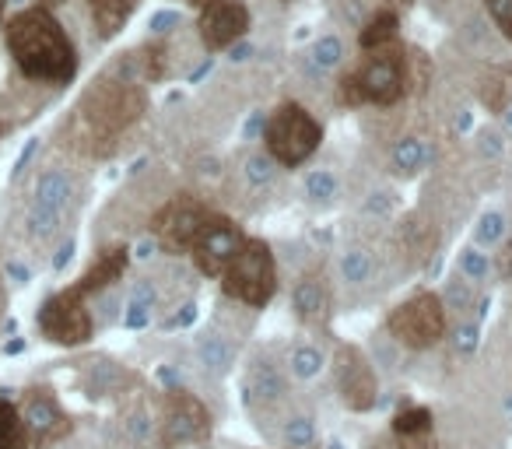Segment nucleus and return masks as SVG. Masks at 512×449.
<instances>
[{
	"instance_id": "obj_15",
	"label": "nucleus",
	"mask_w": 512,
	"mask_h": 449,
	"mask_svg": "<svg viewBox=\"0 0 512 449\" xmlns=\"http://www.w3.org/2000/svg\"><path fill=\"white\" fill-rule=\"evenodd\" d=\"M285 397H288L285 372H278L271 362H256L253 372H249V379H246V404L271 411V407H278Z\"/></svg>"
},
{
	"instance_id": "obj_27",
	"label": "nucleus",
	"mask_w": 512,
	"mask_h": 449,
	"mask_svg": "<svg viewBox=\"0 0 512 449\" xmlns=\"http://www.w3.org/2000/svg\"><path fill=\"white\" fill-rule=\"evenodd\" d=\"M341 60H344V43L337 36H320L313 43V50H309V64H313L320 74L341 67Z\"/></svg>"
},
{
	"instance_id": "obj_23",
	"label": "nucleus",
	"mask_w": 512,
	"mask_h": 449,
	"mask_svg": "<svg viewBox=\"0 0 512 449\" xmlns=\"http://www.w3.org/2000/svg\"><path fill=\"white\" fill-rule=\"evenodd\" d=\"M151 309H155V288H151V281H137V285L130 288L123 323H127L130 330L148 327V323H151Z\"/></svg>"
},
{
	"instance_id": "obj_18",
	"label": "nucleus",
	"mask_w": 512,
	"mask_h": 449,
	"mask_svg": "<svg viewBox=\"0 0 512 449\" xmlns=\"http://www.w3.org/2000/svg\"><path fill=\"white\" fill-rule=\"evenodd\" d=\"M393 43H400L397 11H390V8L372 11V15L365 18L362 32H358V46H362L365 53H372V50H383V46H393Z\"/></svg>"
},
{
	"instance_id": "obj_45",
	"label": "nucleus",
	"mask_w": 512,
	"mask_h": 449,
	"mask_svg": "<svg viewBox=\"0 0 512 449\" xmlns=\"http://www.w3.org/2000/svg\"><path fill=\"white\" fill-rule=\"evenodd\" d=\"M8 274L15 281H29L32 278V271H29V267H22V264H8Z\"/></svg>"
},
{
	"instance_id": "obj_37",
	"label": "nucleus",
	"mask_w": 512,
	"mask_h": 449,
	"mask_svg": "<svg viewBox=\"0 0 512 449\" xmlns=\"http://www.w3.org/2000/svg\"><path fill=\"white\" fill-rule=\"evenodd\" d=\"M123 428H127V435L134 442H148L151 439V418H148V411L144 407H134V411L123 418Z\"/></svg>"
},
{
	"instance_id": "obj_14",
	"label": "nucleus",
	"mask_w": 512,
	"mask_h": 449,
	"mask_svg": "<svg viewBox=\"0 0 512 449\" xmlns=\"http://www.w3.org/2000/svg\"><path fill=\"white\" fill-rule=\"evenodd\" d=\"M22 425H25V435H29V439L46 442V439H57V435L64 432L67 418L53 397H46V393H32L29 404L22 407Z\"/></svg>"
},
{
	"instance_id": "obj_2",
	"label": "nucleus",
	"mask_w": 512,
	"mask_h": 449,
	"mask_svg": "<svg viewBox=\"0 0 512 449\" xmlns=\"http://www.w3.org/2000/svg\"><path fill=\"white\" fill-rule=\"evenodd\" d=\"M337 85V99L344 106H397L411 85V57L400 43L372 50Z\"/></svg>"
},
{
	"instance_id": "obj_47",
	"label": "nucleus",
	"mask_w": 512,
	"mask_h": 449,
	"mask_svg": "<svg viewBox=\"0 0 512 449\" xmlns=\"http://www.w3.org/2000/svg\"><path fill=\"white\" fill-rule=\"evenodd\" d=\"M505 123H509V127H512V109H505Z\"/></svg>"
},
{
	"instance_id": "obj_17",
	"label": "nucleus",
	"mask_w": 512,
	"mask_h": 449,
	"mask_svg": "<svg viewBox=\"0 0 512 449\" xmlns=\"http://www.w3.org/2000/svg\"><path fill=\"white\" fill-rule=\"evenodd\" d=\"M477 99L488 113L512 109V64H488L477 74Z\"/></svg>"
},
{
	"instance_id": "obj_31",
	"label": "nucleus",
	"mask_w": 512,
	"mask_h": 449,
	"mask_svg": "<svg viewBox=\"0 0 512 449\" xmlns=\"http://www.w3.org/2000/svg\"><path fill=\"white\" fill-rule=\"evenodd\" d=\"M488 271H491V260L481 246H467V250L460 253V274L467 281H484Z\"/></svg>"
},
{
	"instance_id": "obj_22",
	"label": "nucleus",
	"mask_w": 512,
	"mask_h": 449,
	"mask_svg": "<svg viewBox=\"0 0 512 449\" xmlns=\"http://www.w3.org/2000/svg\"><path fill=\"white\" fill-rule=\"evenodd\" d=\"M428 162V148L421 137H400L390 148V169L397 176H418Z\"/></svg>"
},
{
	"instance_id": "obj_41",
	"label": "nucleus",
	"mask_w": 512,
	"mask_h": 449,
	"mask_svg": "<svg viewBox=\"0 0 512 449\" xmlns=\"http://www.w3.org/2000/svg\"><path fill=\"white\" fill-rule=\"evenodd\" d=\"M397 442H400V449H435L432 432H425V435H407V439H397Z\"/></svg>"
},
{
	"instance_id": "obj_21",
	"label": "nucleus",
	"mask_w": 512,
	"mask_h": 449,
	"mask_svg": "<svg viewBox=\"0 0 512 449\" xmlns=\"http://www.w3.org/2000/svg\"><path fill=\"white\" fill-rule=\"evenodd\" d=\"M88 8H92V22L99 29V36L113 39L127 25L130 11H134V0H88Z\"/></svg>"
},
{
	"instance_id": "obj_5",
	"label": "nucleus",
	"mask_w": 512,
	"mask_h": 449,
	"mask_svg": "<svg viewBox=\"0 0 512 449\" xmlns=\"http://www.w3.org/2000/svg\"><path fill=\"white\" fill-rule=\"evenodd\" d=\"M386 334L411 351L432 348L446 337V306L439 295L418 292L386 316Z\"/></svg>"
},
{
	"instance_id": "obj_46",
	"label": "nucleus",
	"mask_w": 512,
	"mask_h": 449,
	"mask_svg": "<svg viewBox=\"0 0 512 449\" xmlns=\"http://www.w3.org/2000/svg\"><path fill=\"white\" fill-rule=\"evenodd\" d=\"M190 4H193V8H204V4H207V0H190Z\"/></svg>"
},
{
	"instance_id": "obj_43",
	"label": "nucleus",
	"mask_w": 512,
	"mask_h": 449,
	"mask_svg": "<svg viewBox=\"0 0 512 449\" xmlns=\"http://www.w3.org/2000/svg\"><path fill=\"white\" fill-rule=\"evenodd\" d=\"M481 151L484 155H498V134H481Z\"/></svg>"
},
{
	"instance_id": "obj_9",
	"label": "nucleus",
	"mask_w": 512,
	"mask_h": 449,
	"mask_svg": "<svg viewBox=\"0 0 512 449\" xmlns=\"http://www.w3.org/2000/svg\"><path fill=\"white\" fill-rule=\"evenodd\" d=\"M88 295H81L78 288L53 295L39 309V330L57 344H85L92 337V313L85 306Z\"/></svg>"
},
{
	"instance_id": "obj_26",
	"label": "nucleus",
	"mask_w": 512,
	"mask_h": 449,
	"mask_svg": "<svg viewBox=\"0 0 512 449\" xmlns=\"http://www.w3.org/2000/svg\"><path fill=\"white\" fill-rule=\"evenodd\" d=\"M25 425H22V414L8 404V400H0V449H22L25 446Z\"/></svg>"
},
{
	"instance_id": "obj_3",
	"label": "nucleus",
	"mask_w": 512,
	"mask_h": 449,
	"mask_svg": "<svg viewBox=\"0 0 512 449\" xmlns=\"http://www.w3.org/2000/svg\"><path fill=\"white\" fill-rule=\"evenodd\" d=\"M221 288L228 299L242 302V306L264 309L278 292V264L274 253L264 239H242L239 253L221 274Z\"/></svg>"
},
{
	"instance_id": "obj_29",
	"label": "nucleus",
	"mask_w": 512,
	"mask_h": 449,
	"mask_svg": "<svg viewBox=\"0 0 512 449\" xmlns=\"http://www.w3.org/2000/svg\"><path fill=\"white\" fill-rule=\"evenodd\" d=\"M341 278L348 285H365L372 278V257L365 250H348L341 253Z\"/></svg>"
},
{
	"instance_id": "obj_1",
	"label": "nucleus",
	"mask_w": 512,
	"mask_h": 449,
	"mask_svg": "<svg viewBox=\"0 0 512 449\" xmlns=\"http://www.w3.org/2000/svg\"><path fill=\"white\" fill-rule=\"evenodd\" d=\"M4 43L18 71L46 85H67L78 74V50L67 29L46 8H25L4 29Z\"/></svg>"
},
{
	"instance_id": "obj_25",
	"label": "nucleus",
	"mask_w": 512,
	"mask_h": 449,
	"mask_svg": "<svg viewBox=\"0 0 512 449\" xmlns=\"http://www.w3.org/2000/svg\"><path fill=\"white\" fill-rule=\"evenodd\" d=\"M432 432V411L421 404H411L404 407V411H397V418H393V435L397 439H407V435H425Z\"/></svg>"
},
{
	"instance_id": "obj_8",
	"label": "nucleus",
	"mask_w": 512,
	"mask_h": 449,
	"mask_svg": "<svg viewBox=\"0 0 512 449\" xmlns=\"http://www.w3.org/2000/svg\"><path fill=\"white\" fill-rule=\"evenodd\" d=\"M242 239L246 236H242V229L232 218H225V214H207L204 225H200L190 243V257H193V264H197V271L207 274V278H221L225 267L232 264V257L239 253Z\"/></svg>"
},
{
	"instance_id": "obj_36",
	"label": "nucleus",
	"mask_w": 512,
	"mask_h": 449,
	"mask_svg": "<svg viewBox=\"0 0 512 449\" xmlns=\"http://www.w3.org/2000/svg\"><path fill=\"white\" fill-rule=\"evenodd\" d=\"M484 8H488L495 29L512 43V0H484Z\"/></svg>"
},
{
	"instance_id": "obj_35",
	"label": "nucleus",
	"mask_w": 512,
	"mask_h": 449,
	"mask_svg": "<svg viewBox=\"0 0 512 449\" xmlns=\"http://www.w3.org/2000/svg\"><path fill=\"white\" fill-rule=\"evenodd\" d=\"M470 285H474V281H467V278H460V274H456V278L449 281L446 295H439L442 306H446V309H470V306H474V292H470Z\"/></svg>"
},
{
	"instance_id": "obj_24",
	"label": "nucleus",
	"mask_w": 512,
	"mask_h": 449,
	"mask_svg": "<svg viewBox=\"0 0 512 449\" xmlns=\"http://www.w3.org/2000/svg\"><path fill=\"white\" fill-rule=\"evenodd\" d=\"M323 365H327V358H323V351L316 348V344H299V348H292V355H288V372H292L295 379H302V383L320 376Z\"/></svg>"
},
{
	"instance_id": "obj_16",
	"label": "nucleus",
	"mask_w": 512,
	"mask_h": 449,
	"mask_svg": "<svg viewBox=\"0 0 512 449\" xmlns=\"http://www.w3.org/2000/svg\"><path fill=\"white\" fill-rule=\"evenodd\" d=\"M292 306L302 323L327 320V309H330L327 278H323V274H302L299 285H295V292H292Z\"/></svg>"
},
{
	"instance_id": "obj_44",
	"label": "nucleus",
	"mask_w": 512,
	"mask_h": 449,
	"mask_svg": "<svg viewBox=\"0 0 512 449\" xmlns=\"http://www.w3.org/2000/svg\"><path fill=\"white\" fill-rule=\"evenodd\" d=\"M36 148H39V144H36V141H29V148L22 151V158H18V165H15V176H18V172L25 169V165H29V158L36 155Z\"/></svg>"
},
{
	"instance_id": "obj_33",
	"label": "nucleus",
	"mask_w": 512,
	"mask_h": 449,
	"mask_svg": "<svg viewBox=\"0 0 512 449\" xmlns=\"http://www.w3.org/2000/svg\"><path fill=\"white\" fill-rule=\"evenodd\" d=\"M477 246H498L505 239V218L498 211H488L481 214V221H477Z\"/></svg>"
},
{
	"instance_id": "obj_20",
	"label": "nucleus",
	"mask_w": 512,
	"mask_h": 449,
	"mask_svg": "<svg viewBox=\"0 0 512 449\" xmlns=\"http://www.w3.org/2000/svg\"><path fill=\"white\" fill-rule=\"evenodd\" d=\"M123 267H127V250H120V246H116V250H106L92 267H88V274L74 288H78L81 295H95V292H102V288L113 285V281H120Z\"/></svg>"
},
{
	"instance_id": "obj_34",
	"label": "nucleus",
	"mask_w": 512,
	"mask_h": 449,
	"mask_svg": "<svg viewBox=\"0 0 512 449\" xmlns=\"http://www.w3.org/2000/svg\"><path fill=\"white\" fill-rule=\"evenodd\" d=\"M306 193L313 200H330L337 197V176L330 169H313L306 176Z\"/></svg>"
},
{
	"instance_id": "obj_11",
	"label": "nucleus",
	"mask_w": 512,
	"mask_h": 449,
	"mask_svg": "<svg viewBox=\"0 0 512 449\" xmlns=\"http://www.w3.org/2000/svg\"><path fill=\"white\" fill-rule=\"evenodd\" d=\"M207 214L211 211H207L200 200H193L183 193V197H172L169 204L155 214L151 232H155L158 246H162L165 253H190L193 236H197V229L204 225Z\"/></svg>"
},
{
	"instance_id": "obj_12",
	"label": "nucleus",
	"mask_w": 512,
	"mask_h": 449,
	"mask_svg": "<svg viewBox=\"0 0 512 449\" xmlns=\"http://www.w3.org/2000/svg\"><path fill=\"white\" fill-rule=\"evenodd\" d=\"M334 376H337V393H341L344 407L351 411H369L376 407L379 379L372 362L355 348V344H341L334 358Z\"/></svg>"
},
{
	"instance_id": "obj_32",
	"label": "nucleus",
	"mask_w": 512,
	"mask_h": 449,
	"mask_svg": "<svg viewBox=\"0 0 512 449\" xmlns=\"http://www.w3.org/2000/svg\"><path fill=\"white\" fill-rule=\"evenodd\" d=\"M120 379L123 376L113 362H92V372H88V393H92V397H102V393L113 390Z\"/></svg>"
},
{
	"instance_id": "obj_6",
	"label": "nucleus",
	"mask_w": 512,
	"mask_h": 449,
	"mask_svg": "<svg viewBox=\"0 0 512 449\" xmlns=\"http://www.w3.org/2000/svg\"><path fill=\"white\" fill-rule=\"evenodd\" d=\"M78 113H85L88 127L99 137H116L144 113V92L134 81H102L99 88L88 92Z\"/></svg>"
},
{
	"instance_id": "obj_10",
	"label": "nucleus",
	"mask_w": 512,
	"mask_h": 449,
	"mask_svg": "<svg viewBox=\"0 0 512 449\" xmlns=\"http://www.w3.org/2000/svg\"><path fill=\"white\" fill-rule=\"evenodd\" d=\"M207 435H211V411L193 393L179 390V386L169 390L162 407V446H193V442H204Z\"/></svg>"
},
{
	"instance_id": "obj_28",
	"label": "nucleus",
	"mask_w": 512,
	"mask_h": 449,
	"mask_svg": "<svg viewBox=\"0 0 512 449\" xmlns=\"http://www.w3.org/2000/svg\"><path fill=\"white\" fill-rule=\"evenodd\" d=\"M281 439H285V446L292 449H306L316 442V425L309 414H292V418H285V428H281Z\"/></svg>"
},
{
	"instance_id": "obj_30",
	"label": "nucleus",
	"mask_w": 512,
	"mask_h": 449,
	"mask_svg": "<svg viewBox=\"0 0 512 449\" xmlns=\"http://www.w3.org/2000/svg\"><path fill=\"white\" fill-rule=\"evenodd\" d=\"M274 176H278V162H274L267 151H256V155L246 158V179L253 186H267L274 183Z\"/></svg>"
},
{
	"instance_id": "obj_7",
	"label": "nucleus",
	"mask_w": 512,
	"mask_h": 449,
	"mask_svg": "<svg viewBox=\"0 0 512 449\" xmlns=\"http://www.w3.org/2000/svg\"><path fill=\"white\" fill-rule=\"evenodd\" d=\"M74 197V183L64 169H46L36 179V190H32L29 211H25V232L32 239H50L60 232V221H64L67 207Z\"/></svg>"
},
{
	"instance_id": "obj_40",
	"label": "nucleus",
	"mask_w": 512,
	"mask_h": 449,
	"mask_svg": "<svg viewBox=\"0 0 512 449\" xmlns=\"http://www.w3.org/2000/svg\"><path fill=\"white\" fill-rule=\"evenodd\" d=\"M495 271L502 274L505 281H512V239L502 243V250L495 253Z\"/></svg>"
},
{
	"instance_id": "obj_38",
	"label": "nucleus",
	"mask_w": 512,
	"mask_h": 449,
	"mask_svg": "<svg viewBox=\"0 0 512 449\" xmlns=\"http://www.w3.org/2000/svg\"><path fill=\"white\" fill-rule=\"evenodd\" d=\"M453 344L460 355H470V351L477 348V323H460L453 334Z\"/></svg>"
},
{
	"instance_id": "obj_4",
	"label": "nucleus",
	"mask_w": 512,
	"mask_h": 449,
	"mask_svg": "<svg viewBox=\"0 0 512 449\" xmlns=\"http://www.w3.org/2000/svg\"><path fill=\"white\" fill-rule=\"evenodd\" d=\"M323 141V127L302 102H281L264 123V144L267 155L278 165H302L306 158H313V151Z\"/></svg>"
},
{
	"instance_id": "obj_42",
	"label": "nucleus",
	"mask_w": 512,
	"mask_h": 449,
	"mask_svg": "<svg viewBox=\"0 0 512 449\" xmlns=\"http://www.w3.org/2000/svg\"><path fill=\"white\" fill-rule=\"evenodd\" d=\"M71 257H74V243L67 239V243L57 250V257H53V271H64V267L71 264Z\"/></svg>"
},
{
	"instance_id": "obj_13",
	"label": "nucleus",
	"mask_w": 512,
	"mask_h": 449,
	"mask_svg": "<svg viewBox=\"0 0 512 449\" xmlns=\"http://www.w3.org/2000/svg\"><path fill=\"white\" fill-rule=\"evenodd\" d=\"M200 43L211 53L228 50V46L242 43L249 32V8L242 0H207L197 18Z\"/></svg>"
},
{
	"instance_id": "obj_48",
	"label": "nucleus",
	"mask_w": 512,
	"mask_h": 449,
	"mask_svg": "<svg viewBox=\"0 0 512 449\" xmlns=\"http://www.w3.org/2000/svg\"><path fill=\"white\" fill-rule=\"evenodd\" d=\"M4 4H8V0H0V15H4Z\"/></svg>"
},
{
	"instance_id": "obj_39",
	"label": "nucleus",
	"mask_w": 512,
	"mask_h": 449,
	"mask_svg": "<svg viewBox=\"0 0 512 449\" xmlns=\"http://www.w3.org/2000/svg\"><path fill=\"white\" fill-rule=\"evenodd\" d=\"M172 29H179L176 11H158V15L151 18V32H155V36H165V32H172Z\"/></svg>"
},
{
	"instance_id": "obj_19",
	"label": "nucleus",
	"mask_w": 512,
	"mask_h": 449,
	"mask_svg": "<svg viewBox=\"0 0 512 449\" xmlns=\"http://www.w3.org/2000/svg\"><path fill=\"white\" fill-rule=\"evenodd\" d=\"M197 362L211 376H225L235 362V348L228 337H221L218 330H200L197 334Z\"/></svg>"
}]
</instances>
